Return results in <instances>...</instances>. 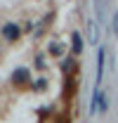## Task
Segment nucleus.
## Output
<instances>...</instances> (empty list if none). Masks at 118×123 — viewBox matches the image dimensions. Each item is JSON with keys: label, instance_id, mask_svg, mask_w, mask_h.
I'll use <instances>...</instances> for the list:
<instances>
[{"label": "nucleus", "instance_id": "obj_2", "mask_svg": "<svg viewBox=\"0 0 118 123\" xmlns=\"http://www.w3.org/2000/svg\"><path fill=\"white\" fill-rule=\"evenodd\" d=\"M17 33H19L17 26H12V24H7V26H5V38H17Z\"/></svg>", "mask_w": 118, "mask_h": 123}, {"label": "nucleus", "instance_id": "obj_3", "mask_svg": "<svg viewBox=\"0 0 118 123\" xmlns=\"http://www.w3.org/2000/svg\"><path fill=\"white\" fill-rule=\"evenodd\" d=\"M73 50L80 52V36H78V33H73Z\"/></svg>", "mask_w": 118, "mask_h": 123}, {"label": "nucleus", "instance_id": "obj_5", "mask_svg": "<svg viewBox=\"0 0 118 123\" xmlns=\"http://www.w3.org/2000/svg\"><path fill=\"white\" fill-rule=\"evenodd\" d=\"M113 31H116V36H118V12H116V17H113Z\"/></svg>", "mask_w": 118, "mask_h": 123}, {"label": "nucleus", "instance_id": "obj_1", "mask_svg": "<svg viewBox=\"0 0 118 123\" xmlns=\"http://www.w3.org/2000/svg\"><path fill=\"white\" fill-rule=\"evenodd\" d=\"M88 29H90V43H97V26H94L92 19L88 21Z\"/></svg>", "mask_w": 118, "mask_h": 123}, {"label": "nucleus", "instance_id": "obj_4", "mask_svg": "<svg viewBox=\"0 0 118 123\" xmlns=\"http://www.w3.org/2000/svg\"><path fill=\"white\" fill-rule=\"evenodd\" d=\"M26 76H29V74H26L24 69H19V71H17V74H14V78H26Z\"/></svg>", "mask_w": 118, "mask_h": 123}]
</instances>
